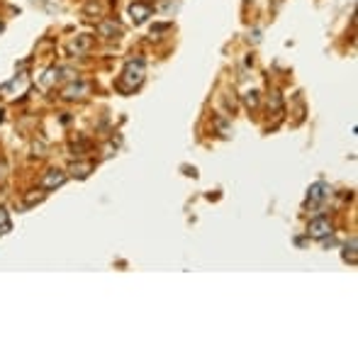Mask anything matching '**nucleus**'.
Segmentation results:
<instances>
[{
    "label": "nucleus",
    "mask_w": 358,
    "mask_h": 358,
    "mask_svg": "<svg viewBox=\"0 0 358 358\" xmlns=\"http://www.w3.org/2000/svg\"><path fill=\"white\" fill-rule=\"evenodd\" d=\"M90 46H93V37H90V34H78V37L68 44V49H71L73 54H86Z\"/></svg>",
    "instance_id": "obj_8"
},
{
    "label": "nucleus",
    "mask_w": 358,
    "mask_h": 358,
    "mask_svg": "<svg viewBox=\"0 0 358 358\" xmlns=\"http://www.w3.org/2000/svg\"><path fill=\"white\" fill-rule=\"evenodd\" d=\"M244 102H246V107H258V90H249L246 95H244Z\"/></svg>",
    "instance_id": "obj_14"
},
{
    "label": "nucleus",
    "mask_w": 358,
    "mask_h": 358,
    "mask_svg": "<svg viewBox=\"0 0 358 358\" xmlns=\"http://www.w3.org/2000/svg\"><path fill=\"white\" fill-rule=\"evenodd\" d=\"M151 12H154V5L146 3V0H134L129 5V17L134 20V24H144L151 17Z\"/></svg>",
    "instance_id": "obj_4"
},
{
    "label": "nucleus",
    "mask_w": 358,
    "mask_h": 358,
    "mask_svg": "<svg viewBox=\"0 0 358 358\" xmlns=\"http://www.w3.org/2000/svg\"><path fill=\"white\" fill-rule=\"evenodd\" d=\"M90 171H93V161H76V163L71 166V176H76V178H86Z\"/></svg>",
    "instance_id": "obj_9"
},
{
    "label": "nucleus",
    "mask_w": 358,
    "mask_h": 358,
    "mask_svg": "<svg viewBox=\"0 0 358 358\" xmlns=\"http://www.w3.org/2000/svg\"><path fill=\"white\" fill-rule=\"evenodd\" d=\"M83 12H86V15H90V17H100V15H102L100 0H88V3L83 5Z\"/></svg>",
    "instance_id": "obj_10"
},
{
    "label": "nucleus",
    "mask_w": 358,
    "mask_h": 358,
    "mask_svg": "<svg viewBox=\"0 0 358 358\" xmlns=\"http://www.w3.org/2000/svg\"><path fill=\"white\" fill-rule=\"evenodd\" d=\"M332 234H334V227H332V222L326 217H314L307 224V236H312V239L324 241L326 236H332Z\"/></svg>",
    "instance_id": "obj_2"
},
{
    "label": "nucleus",
    "mask_w": 358,
    "mask_h": 358,
    "mask_svg": "<svg viewBox=\"0 0 358 358\" xmlns=\"http://www.w3.org/2000/svg\"><path fill=\"white\" fill-rule=\"evenodd\" d=\"M88 95H90V83H86V80H71L66 88L61 90L64 100H83Z\"/></svg>",
    "instance_id": "obj_3"
},
{
    "label": "nucleus",
    "mask_w": 358,
    "mask_h": 358,
    "mask_svg": "<svg viewBox=\"0 0 358 358\" xmlns=\"http://www.w3.org/2000/svg\"><path fill=\"white\" fill-rule=\"evenodd\" d=\"M44 195H46V192H42V190H32L30 195H24V205H27V207H32V205H37V202L44 200Z\"/></svg>",
    "instance_id": "obj_13"
},
{
    "label": "nucleus",
    "mask_w": 358,
    "mask_h": 358,
    "mask_svg": "<svg viewBox=\"0 0 358 358\" xmlns=\"http://www.w3.org/2000/svg\"><path fill=\"white\" fill-rule=\"evenodd\" d=\"M168 27H171V24H156V27L151 30V34H161V32H166Z\"/></svg>",
    "instance_id": "obj_16"
},
{
    "label": "nucleus",
    "mask_w": 358,
    "mask_h": 358,
    "mask_svg": "<svg viewBox=\"0 0 358 358\" xmlns=\"http://www.w3.org/2000/svg\"><path fill=\"white\" fill-rule=\"evenodd\" d=\"M329 195H332V188H329L326 183L319 180V183L310 185V190H307V205H312V207H314V205H322Z\"/></svg>",
    "instance_id": "obj_5"
},
{
    "label": "nucleus",
    "mask_w": 358,
    "mask_h": 358,
    "mask_svg": "<svg viewBox=\"0 0 358 358\" xmlns=\"http://www.w3.org/2000/svg\"><path fill=\"white\" fill-rule=\"evenodd\" d=\"M66 183V173L64 171H46L44 178H42V190H54V188H61Z\"/></svg>",
    "instance_id": "obj_7"
},
{
    "label": "nucleus",
    "mask_w": 358,
    "mask_h": 358,
    "mask_svg": "<svg viewBox=\"0 0 358 358\" xmlns=\"http://www.w3.org/2000/svg\"><path fill=\"white\" fill-rule=\"evenodd\" d=\"M5 178V166H3V163H0V180Z\"/></svg>",
    "instance_id": "obj_17"
},
{
    "label": "nucleus",
    "mask_w": 358,
    "mask_h": 358,
    "mask_svg": "<svg viewBox=\"0 0 358 358\" xmlns=\"http://www.w3.org/2000/svg\"><path fill=\"white\" fill-rule=\"evenodd\" d=\"M268 105H270V107H273L276 112H283V98H280V93H270Z\"/></svg>",
    "instance_id": "obj_15"
},
{
    "label": "nucleus",
    "mask_w": 358,
    "mask_h": 358,
    "mask_svg": "<svg viewBox=\"0 0 358 358\" xmlns=\"http://www.w3.org/2000/svg\"><path fill=\"white\" fill-rule=\"evenodd\" d=\"M0 30H3V24H0Z\"/></svg>",
    "instance_id": "obj_18"
},
{
    "label": "nucleus",
    "mask_w": 358,
    "mask_h": 358,
    "mask_svg": "<svg viewBox=\"0 0 358 358\" xmlns=\"http://www.w3.org/2000/svg\"><path fill=\"white\" fill-rule=\"evenodd\" d=\"M71 151H73V156L76 158H80V156H86V151H90V142H73L71 144Z\"/></svg>",
    "instance_id": "obj_11"
},
{
    "label": "nucleus",
    "mask_w": 358,
    "mask_h": 358,
    "mask_svg": "<svg viewBox=\"0 0 358 358\" xmlns=\"http://www.w3.org/2000/svg\"><path fill=\"white\" fill-rule=\"evenodd\" d=\"M144 73H146V66L142 59H136V61H127V66H124L122 76L117 78L115 83V88L120 90V93H134L142 83H144Z\"/></svg>",
    "instance_id": "obj_1"
},
{
    "label": "nucleus",
    "mask_w": 358,
    "mask_h": 358,
    "mask_svg": "<svg viewBox=\"0 0 358 358\" xmlns=\"http://www.w3.org/2000/svg\"><path fill=\"white\" fill-rule=\"evenodd\" d=\"M344 261H348L351 266H356V239H351L344 249Z\"/></svg>",
    "instance_id": "obj_12"
},
{
    "label": "nucleus",
    "mask_w": 358,
    "mask_h": 358,
    "mask_svg": "<svg viewBox=\"0 0 358 358\" xmlns=\"http://www.w3.org/2000/svg\"><path fill=\"white\" fill-rule=\"evenodd\" d=\"M95 32L102 39H117V37H122V27L115 22V20H102V22H98Z\"/></svg>",
    "instance_id": "obj_6"
}]
</instances>
